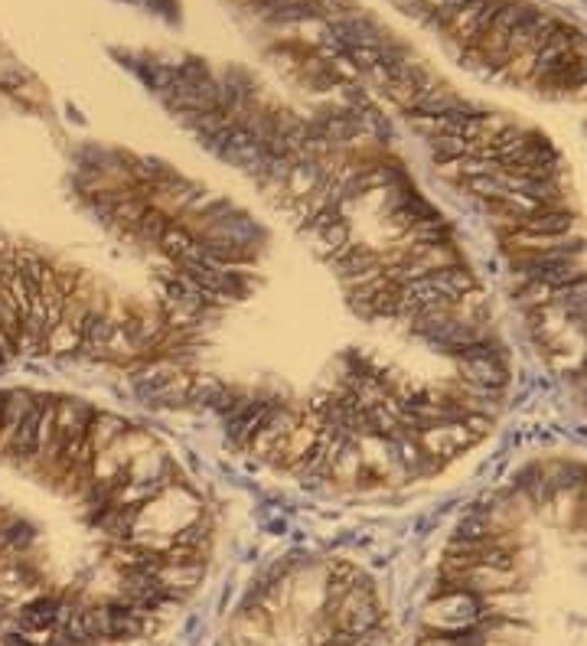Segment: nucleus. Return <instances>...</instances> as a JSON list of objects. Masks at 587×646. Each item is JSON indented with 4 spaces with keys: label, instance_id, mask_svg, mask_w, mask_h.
Masks as SVG:
<instances>
[{
    "label": "nucleus",
    "instance_id": "obj_1",
    "mask_svg": "<svg viewBox=\"0 0 587 646\" xmlns=\"http://www.w3.org/2000/svg\"><path fill=\"white\" fill-rule=\"evenodd\" d=\"M428 627H437L444 633H460V630H470L477 627L483 620V601L477 598L473 591H441L437 598L428 604Z\"/></svg>",
    "mask_w": 587,
    "mask_h": 646
},
{
    "label": "nucleus",
    "instance_id": "obj_2",
    "mask_svg": "<svg viewBox=\"0 0 587 646\" xmlns=\"http://www.w3.org/2000/svg\"><path fill=\"white\" fill-rule=\"evenodd\" d=\"M128 428V421H121L118 415H111V412H98L95 408V415L89 421V431H85V444L92 447V451H105V447L118 438V434Z\"/></svg>",
    "mask_w": 587,
    "mask_h": 646
},
{
    "label": "nucleus",
    "instance_id": "obj_3",
    "mask_svg": "<svg viewBox=\"0 0 587 646\" xmlns=\"http://www.w3.org/2000/svg\"><path fill=\"white\" fill-rule=\"evenodd\" d=\"M79 350H82V330L72 327V323H62V320L43 340V353H49V356H66V353H79Z\"/></svg>",
    "mask_w": 587,
    "mask_h": 646
}]
</instances>
